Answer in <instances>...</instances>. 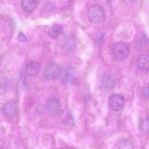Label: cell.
Wrapping results in <instances>:
<instances>
[{"instance_id": "cell-1", "label": "cell", "mask_w": 149, "mask_h": 149, "mask_svg": "<svg viewBox=\"0 0 149 149\" xmlns=\"http://www.w3.org/2000/svg\"><path fill=\"white\" fill-rule=\"evenodd\" d=\"M87 14L88 19L93 23H100L104 20V10L98 4H93L90 6L88 9Z\"/></svg>"}, {"instance_id": "cell-2", "label": "cell", "mask_w": 149, "mask_h": 149, "mask_svg": "<svg viewBox=\"0 0 149 149\" xmlns=\"http://www.w3.org/2000/svg\"><path fill=\"white\" fill-rule=\"evenodd\" d=\"M128 47L122 42L116 43L112 49V53L113 56L118 59H123L125 58L129 53Z\"/></svg>"}, {"instance_id": "cell-3", "label": "cell", "mask_w": 149, "mask_h": 149, "mask_svg": "<svg viewBox=\"0 0 149 149\" xmlns=\"http://www.w3.org/2000/svg\"><path fill=\"white\" fill-rule=\"evenodd\" d=\"M109 105L111 109L115 111H118L122 109L125 104L123 97L118 94L111 95L109 99Z\"/></svg>"}, {"instance_id": "cell-4", "label": "cell", "mask_w": 149, "mask_h": 149, "mask_svg": "<svg viewBox=\"0 0 149 149\" xmlns=\"http://www.w3.org/2000/svg\"><path fill=\"white\" fill-rule=\"evenodd\" d=\"M59 68L55 63H51L47 67L45 71V75L47 79L53 80L56 78L59 75Z\"/></svg>"}, {"instance_id": "cell-5", "label": "cell", "mask_w": 149, "mask_h": 149, "mask_svg": "<svg viewBox=\"0 0 149 149\" xmlns=\"http://www.w3.org/2000/svg\"><path fill=\"white\" fill-rule=\"evenodd\" d=\"M3 111L7 117L12 118L15 116L17 112L16 104L12 101L7 102L3 107Z\"/></svg>"}, {"instance_id": "cell-6", "label": "cell", "mask_w": 149, "mask_h": 149, "mask_svg": "<svg viewBox=\"0 0 149 149\" xmlns=\"http://www.w3.org/2000/svg\"><path fill=\"white\" fill-rule=\"evenodd\" d=\"M40 69V63L36 61H31L26 65V70L27 73L30 76L35 75L38 74Z\"/></svg>"}, {"instance_id": "cell-7", "label": "cell", "mask_w": 149, "mask_h": 149, "mask_svg": "<svg viewBox=\"0 0 149 149\" xmlns=\"http://www.w3.org/2000/svg\"><path fill=\"white\" fill-rule=\"evenodd\" d=\"M36 0H22L21 4L22 10L27 13L33 11L36 9Z\"/></svg>"}, {"instance_id": "cell-8", "label": "cell", "mask_w": 149, "mask_h": 149, "mask_svg": "<svg viewBox=\"0 0 149 149\" xmlns=\"http://www.w3.org/2000/svg\"><path fill=\"white\" fill-rule=\"evenodd\" d=\"M149 56L147 54L140 55L137 59V65L143 71H148Z\"/></svg>"}, {"instance_id": "cell-9", "label": "cell", "mask_w": 149, "mask_h": 149, "mask_svg": "<svg viewBox=\"0 0 149 149\" xmlns=\"http://www.w3.org/2000/svg\"><path fill=\"white\" fill-rule=\"evenodd\" d=\"M46 108L47 111L50 113L55 114L60 109L59 104L56 100L53 98L48 101L46 104Z\"/></svg>"}, {"instance_id": "cell-10", "label": "cell", "mask_w": 149, "mask_h": 149, "mask_svg": "<svg viewBox=\"0 0 149 149\" xmlns=\"http://www.w3.org/2000/svg\"><path fill=\"white\" fill-rule=\"evenodd\" d=\"M61 26L58 24H54L48 31V35L52 38H55L59 37L62 32Z\"/></svg>"}, {"instance_id": "cell-11", "label": "cell", "mask_w": 149, "mask_h": 149, "mask_svg": "<svg viewBox=\"0 0 149 149\" xmlns=\"http://www.w3.org/2000/svg\"><path fill=\"white\" fill-rule=\"evenodd\" d=\"M102 83L103 87L106 89L108 90L113 87L115 82L113 79L112 77L107 75L103 77Z\"/></svg>"}, {"instance_id": "cell-12", "label": "cell", "mask_w": 149, "mask_h": 149, "mask_svg": "<svg viewBox=\"0 0 149 149\" xmlns=\"http://www.w3.org/2000/svg\"><path fill=\"white\" fill-rule=\"evenodd\" d=\"M147 42V37L145 34H143L137 41L135 47L136 50H139L141 49L146 45Z\"/></svg>"}, {"instance_id": "cell-13", "label": "cell", "mask_w": 149, "mask_h": 149, "mask_svg": "<svg viewBox=\"0 0 149 149\" xmlns=\"http://www.w3.org/2000/svg\"><path fill=\"white\" fill-rule=\"evenodd\" d=\"M118 147L119 149H131L133 148L132 143L126 139L121 140L118 143Z\"/></svg>"}, {"instance_id": "cell-14", "label": "cell", "mask_w": 149, "mask_h": 149, "mask_svg": "<svg viewBox=\"0 0 149 149\" xmlns=\"http://www.w3.org/2000/svg\"><path fill=\"white\" fill-rule=\"evenodd\" d=\"M74 77L73 72L70 69H68L64 72L63 75V80L65 83H68L71 82Z\"/></svg>"}, {"instance_id": "cell-15", "label": "cell", "mask_w": 149, "mask_h": 149, "mask_svg": "<svg viewBox=\"0 0 149 149\" xmlns=\"http://www.w3.org/2000/svg\"><path fill=\"white\" fill-rule=\"evenodd\" d=\"M142 94L145 97L148 98L149 96V88L148 87H144L141 91Z\"/></svg>"}, {"instance_id": "cell-16", "label": "cell", "mask_w": 149, "mask_h": 149, "mask_svg": "<svg viewBox=\"0 0 149 149\" xmlns=\"http://www.w3.org/2000/svg\"><path fill=\"white\" fill-rule=\"evenodd\" d=\"M18 40L21 42H24L27 40L26 38L25 35L22 32H20L18 36Z\"/></svg>"}, {"instance_id": "cell-17", "label": "cell", "mask_w": 149, "mask_h": 149, "mask_svg": "<svg viewBox=\"0 0 149 149\" xmlns=\"http://www.w3.org/2000/svg\"><path fill=\"white\" fill-rule=\"evenodd\" d=\"M43 8L44 9L47 11H51L53 9V6L50 4L47 3L44 6Z\"/></svg>"}, {"instance_id": "cell-18", "label": "cell", "mask_w": 149, "mask_h": 149, "mask_svg": "<svg viewBox=\"0 0 149 149\" xmlns=\"http://www.w3.org/2000/svg\"><path fill=\"white\" fill-rule=\"evenodd\" d=\"M1 60L0 58V66L1 65Z\"/></svg>"}, {"instance_id": "cell-19", "label": "cell", "mask_w": 149, "mask_h": 149, "mask_svg": "<svg viewBox=\"0 0 149 149\" xmlns=\"http://www.w3.org/2000/svg\"><path fill=\"white\" fill-rule=\"evenodd\" d=\"M127 0V1H130V0Z\"/></svg>"}]
</instances>
